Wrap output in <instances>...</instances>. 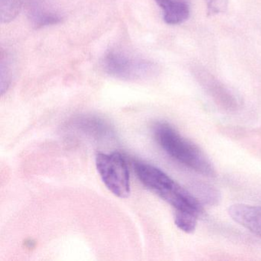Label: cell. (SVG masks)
Returning a JSON list of instances; mask_svg holds the SVG:
<instances>
[{"label": "cell", "mask_w": 261, "mask_h": 261, "mask_svg": "<svg viewBox=\"0 0 261 261\" xmlns=\"http://www.w3.org/2000/svg\"><path fill=\"white\" fill-rule=\"evenodd\" d=\"M136 174L143 186L169 203L181 189L176 181L155 166L143 162H135Z\"/></svg>", "instance_id": "cell-4"}, {"label": "cell", "mask_w": 261, "mask_h": 261, "mask_svg": "<svg viewBox=\"0 0 261 261\" xmlns=\"http://www.w3.org/2000/svg\"><path fill=\"white\" fill-rule=\"evenodd\" d=\"M163 12V19L168 25H179L189 19L190 9L182 0H155Z\"/></svg>", "instance_id": "cell-7"}, {"label": "cell", "mask_w": 261, "mask_h": 261, "mask_svg": "<svg viewBox=\"0 0 261 261\" xmlns=\"http://www.w3.org/2000/svg\"><path fill=\"white\" fill-rule=\"evenodd\" d=\"M29 19L36 29L56 25L62 21V17L54 12L50 11L40 4L34 3L29 8Z\"/></svg>", "instance_id": "cell-9"}, {"label": "cell", "mask_w": 261, "mask_h": 261, "mask_svg": "<svg viewBox=\"0 0 261 261\" xmlns=\"http://www.w3.org/2000/svg\"><path fill=\"white\" fill-rule=\"evenodd\" d=\"M102 66L107 74L122 80L135 81L152 77L158 71L153 62L111 50L105 54Z\"/></svg>", "instance_id": "cell-3"}, {"label": "cell", "mask_w": 261, "mask_h": 261, "mask_svg": "<svg viewBox=\"0 0 261 261\" xmlns=\"http://www.w3.org/2000/svg\"><path fill=\"white\" fill-rule=\"evenodd\" d=\"M198 217L188 213L175 212V225L186 233H192L195 230Z\"/></svg>", "instance_id": "cell-11"}, {"label": "cell", "mask_w": 261, "mask_h": 261, "mask_svg": "<svg viewBox=\"0 0 261 261\" xmlns=\"http://www.w3.org/2000/svg\"><path fill=\"white\" fill-rule=\"evenodd\" d=\"M22 8L21 0H0V12L2 23L9 22L16 19Z\"/></svg>", "instance_id": "cell-10"}, {"label": "cell", "mask_w": 261, "mask_h": 261, "mask_svg": "<svg viewBox=\"0 0 261 261\" xmlns=\"http://www.w3.org/2000/svg\"><path fill=\"white\" fill-rule=\"evenodd\" d=\"M207 14L208 16L224 13L227 10L228 0H205Z\"/></svg>", "instance_id": "cell-12"}, {"label": "cell", "mask_w": 261, "mask_h": 261, "mask_svg": "<svg viewBox=\"0 0 261 261\" xmlns=\"http://www.w3.org/2000/svg\"><path fill=\"white\" fill-rule=\"evenodd\" d=\"M192 71L197 80L208 92H210L213 97L220 100H224L225 99L229 101H231L233 98L229 91L207 70L199 65H197L192 68Z\"/></svg>", "instance_id": "cell-8"}, {"label": "cell", "mask_w": 261, "mask_h": 261, "mask_svg": "<svg viewBox=\"0 0 261 261\" xmlns=\"http://www.w3.org/2000/svg\"><path fill=\"white\" fill-rule=\"evenodd\" d=\"M154 136L160 147L175 161L201 175H215V168L205 154L169 123H157Z\"/></svg>", "instance_id": "cell-1"}, {"label": "cell", "mask_w": 261, "mask_h": 261, "mask_svg": "<svg viewBox=\"0 0 261 261\" xmlns=\"http://www.w3.org/2000/svg\"><path fill=\"white\" fill-rule=\"evenodd\" d=\"M97 172L106 187L116 196L126 198L130 194V177L126 159L119 152L97 153Z\"/></svg>", "instance_id": "cell-2"}, {"label": "cell", "mask_w": 261, "mask_h": 261, "mask_svg": "<svg viewBox=\"0 0 261 261\" xmlns=\"http://www.w3.org/2000/svg\"><path fill=\"white\" fill-rule=\"evenodd\" d=\"M228 213L233 221L261 238V207L235 204L229 207Z\"/></svg>", "instance_id": "cell-6"}, {"label": "cell", "mask_w": 261, "mask_h": 261, "mask_svg": "<svg viewBox=\"0 0 261 261\" xmlns=\"http://www.w3.org/2000/svg\"><path fill=\"white\" fill-rule=\"evenodd\" d=\"M74 126L85 135L97 140H110L115 137L109 122L96 115H82L74 120Z\"/></svg>", "instance_id": "cell-5"}]
</instances>
